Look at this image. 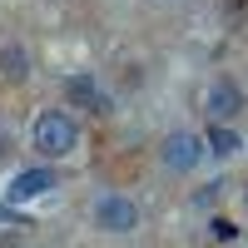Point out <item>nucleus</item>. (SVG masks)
<instances>
[{"mask_svg":"<svg viewBox=\"0 0 248 248\" xmlns=\"http://www.w3.org/2000/svg\"><path fill=\"white\" fill-rule=\"evenodd\" d=\"M75 144H79V129H75V119L65 109H45V114L35 119V149L45 154V159L75 154Z\"/></svg>","mask_w":248,"mask_h":248,"instance_id":"obj_1","label":"nucleus"},{"mask_svg":"<svg viewBox=\"0 0 248 248\" xmlns=\"http://www.w3.org/2000/svg\"><path fill=\"white\" fill-rule=\"evenodd\" d=\"M203 149L229 159V154H238V149H243V139H238V134L229 129V124H214V129H209V139H203Z\"/></svg>","mask_w":248,"mask_h":248,"instance_id":"obj_6","label":"nucleus"},{"mask_svg":"<svg viewBox=\"0 0 248 248\" xmlns=\"http://www.w3.org/2000/svg\"><path fill=\"white\" fill-rule=\"evenodd\" d=\"M233 233H238V229H233V223H229V218H214V238H223V243H229Z\"/></svg>","mask_w":248,"mask_h":248,"instance_id":"obj_9","label":"nucleus"},{"mask_svg":"<svg viewBox=\"0 0 248 248\" xmlns=\"http://www.w3.org/2000/svg\"><path fill=\"white\" fill-rule=\"evenodd\" d=\"M203 109H209L218 124H223V119H233V114L243 109V90L233 85V79H214L209 94H203Z\"/></svg>","mask_w":248,"mask_h":248,"instance_id":"obj_4","label":"nucleus"},{"mask_svg":"<svg viewBox=\"0 0 248 248\" xmlns=\"http://www.w3.org/2000/svg\"><path fill=\"white\" fill-rule=\"evenodd\" d=\"M0 65H5V75H10V79H20V75H25V65H30V60H25V50H20V45H10L5 55H0Z\"/></svg>","mask_w":248,"mask_h":248,"instance_id":"obj_8","label":"nucleus"},{"mask_svg":"<svg viewBox=\"0 0 248 248\" xmlns=\"http://www.w3.org/2000/svg\"><path fill=\"white\" fill-rule=\"evenodd\" d=\"M15 218V209H10V203H0V223H10Z\"/></svg>","mask_w":248,"mask_h":248,"instance_id":"obj_10","label":"nucleus"},{"mask_svg":"<svg viewBox=\"0 0 248 248\" xmlns=\"http://www.w3.org/2000/svg\"><path fill=\"white\" fill-rule=\"evenodd\" d=\"M94 223H99L105 233H134V229H139V209H134L124 194H105V199L94 203Z\"/></svg>","mask_w":248,"mask_h":248,"instance_id":"obj_3","label":"nucleus"},{"mask_svg":"<svg viewBox=\"0 0 248 248\" xmlns=\"http://www.w3.org/2000/svg\"><path fill=\"white\" fill-rule=\"evenodd\" d=\"M50 189H55V169H25V174H15V184H10V203L40 199V194H50Z\"/></svg>","mask_w":248,"mask_h":248,"instance_id":"obj_5","label":"nucleus"},{"mask_svg":"<svg viewBox=\"0 0 248 248\" xmlns=\"http://www.w3.org/2000/svg\"><path fill=\"white\" fill-rule=\"evenodd\" d=\"M159 159H164V169H174V174H189L194 164L203 159V139H199V134H189V129H174L169 139H164Z\"/></svg>","mask_w":248,"mask_h":248,"instance_id":"obj_2","label":"nucleus"},{"mask_svg":"<svg viewBox=\"0 0 248 248\" xmlns=\"http://www.w3.org/2000/svg\"><path fill=\"white\" fill-rule=\"evenodd\" d=\"M70 94H75V99H90V105H94V109H109V105H105V99H99V94H94V79H90V75H79V79H70Z\"/></svg>","mask_w":248,"mask_h":248,"instance_id":"obj_7","label":"nucleus"}]
</instances>
